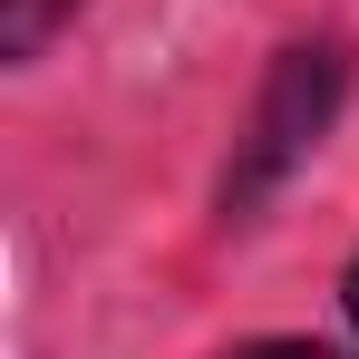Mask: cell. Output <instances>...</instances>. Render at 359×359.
Wrapping results in <instances>:
<instances>
[{"instance_id": "cell-1", "label": "cell", "mask_w": 359, "mask_h": 359, "mask_svg": "<svg viewBox=\"0 0 359 359\" xmlns=\"http://www.w3.org/2000/svg\"><path fill=\"white\" fill-rule=\"evenodd\" d=\"M340 88H350V59H340L330 39H311V49H292V59L272 68V88H262V107H252V136L233 146V175H224V214H252V204L330 136Z\"/></svg>"}, {"instance_id": "cell-2", "label": "cell", "mask_w": 359, "mask_h": 359, "mask_svg": "<svg viewBox=\"0 0 359 359\" xmlns=\"http://www.w3.org/2000/svg\"><path fill=\"white\" fill-rule=\"evenodd\" d=\"M68 10H78V0H0V49H10V59H39V49L59 39Z\"/></svg>"}, {"instance_id": "cell-3", "label": "cell", "mask_w": 359, "mask_h": 359, "mask_svg": "<svg viewBox=\"0 0 359 359\" xmlns=\"http://www.w3.org/2000/svg\"><path fill=\"white\" fill-rule=\"evenodd\" d=\"M224 359H340V350H320V340H243Z\"/></svg>"}, {"instance_id": "cell-4", "label": "cell", "mask_w": 359, "mask_h": 359, "mask_svg": "<svg viewBox=\"0 0 359 359\" xmlns=\"http://www.w3.org/2000/svg\"><path fill=\"white\" fill-rule=\"evenodd\" d=\"M350 320H359V262H350Z\"/></svg>"}]
</instances>
